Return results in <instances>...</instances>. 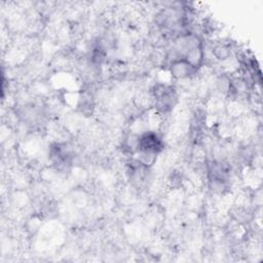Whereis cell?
Wrapping results in <instances>:
<instances>
[{"label": "cell", "instance_id": "6da1fadb", "mask_svg": "<svg viewBox=\"0 0 263 263\" xmlns=\"http://www.w3.org/2000/svg\"><path fill=\"white\" fill-rule=\"evenodd\" d=\"M163 149V143L161 138L152 130L144 132L140 135L138 151H146L158 154Z\"/></svg>", "mask_w": 263, "mask_h": 263}, {"label": "cell", "instance_id": "7a4b0ae2", "mask_svg": "<svg viewBox=\"0 0 263 263\" xmlns=\"http://www.w3.org/2000/svg\"><path fill=\"white\" fill-rule=\"evenodd\" d=\"M168 67L172 76L176 79H187L196 74L198 70L184 59H179L172 62Z\"/></svg>", "mask_w": 263, "mask_h": 263}, {"label": "cell", "instance_id": "3957f363", "mask_svg": "<svg viewBox=\"0 0 263 263\" xmlns=\"http://www.w3.org/2000/svg\"><path fill=\"white\" fill-rule=\"evenodd\" d=\"M213 53L216 58H218L220 60H224V59H227L229 57L230 49L226 44H218L214 47Z\"/></svg>", "mask_w": 263, "mask_h": 263}]
</instances>
